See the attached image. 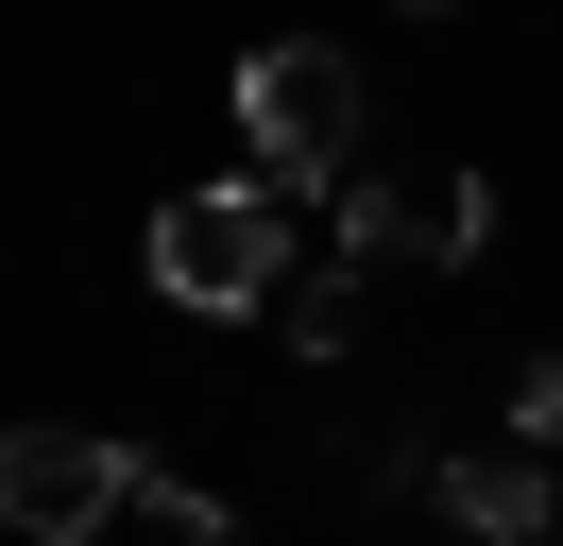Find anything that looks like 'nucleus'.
I'll return each mask as SVG.
<instances>
[{
	"mask_svg": "<svg viewBox=\"0 0 563 546\" xmlns=\"http://www.w3.org/2000/svg\"><path fill=\"white\" fill-rule=\"evenodd\" d=\"M290 205L274 188H188V205H154V291L172 307H206V325H274V291H290Z\"/></svg>",
	"mask_w": 563,
	"mask_h": 546,
	"instance_id": "obj_2",
	"label": "nucleus"
},
{
	"mask_svg": "<svg viewBox=\"0 0 563 546\" xmlns=\"http://www.w3.org/2000/svg\"><path fill=\"white\" fill-rule=\"evenodd\" d=\"M274 341H290V359H342V341H358V273H290V291H274Z\"/></svg>",
	"mask_w": 563,
	"mask_h": 546,
	"instance_id": "obj_6",
	"label": "nucleus"
},
{
	"mask_svg": "<svg viewBox=\"0 0 563 546\" xmlns=\"http://www.w3.org/2000/svg\"><path fill=\"white\" fill-rule=\"evenodd\" d=\"M324 222H342V256H358V273H376V256H410V273H461V256L495 239V188H478V171H393V154H358Z\"/></svg>",
	"mask_w": 563,
	"mask_h": 546,
	"instance_id": "obj_4",
	"label": "nucleus"
},
{
	"mask_svg": "<svg viewBox=\"0 0 563 546\" xmlns=\"http://www.w3.org/2000/svg\"><path fill=\"white\" fill-rule=\"evenodd\" d=\"M427 495H444V529H461V546H547V529H563L547 444H478V461H444Z\"/></svg>",
	"mask_w": 563,
	"mask_h": 546,
	"instance_id": "obj_5",
	"label": "nucleus"
},
{
	"mask_svg": "<svg viewBox=\"0 0 563 546\" xmlns=\"http://www.w3.org/2000/svg\"><path fill=\"white\" fill-rule=\"evenodd\" d=\"M137 461H154V444L35 410V427L0 444V529H18V546H103V529H137Z\"/></svg>",
	"mask_w": 563,
	"mask_h": 546,
	"instance_id": "obj_3",
	"label": "nucleus"
},
{
	"mask_svg": "<svg viewBox=\"0 0 563 546\" xmlns=\"http://www.w3.org/2000/svg\"><path fill=\"white\" fill-rule=\"evenodd\" d=\"M358 136H376V86H358L342 34H256V52H240V154H256L240 188H274V205H342Z\"/></svg>",
	"mask_w": 563,
	"mask_h": 546,
	"instance_id": "obj_1",
	"label": "nucleus"
},
{
	"mask_svg": "<svg viewBox=\"0 0 563 546\" xmlns=\"http://www.w3.org/2000/svg\"><path fill=\"white\" fill-rule=\"evenodd\" d=\"M410 18H444V0H410Z\"/></svg>",
	"mask_w": 563,
	"mask_h": 546,
	"instance_id": "obj_9",
	"label": "nucleus"
},
{
	"mask_svg": "<svg viewBox=\"0 0 563 546\" xmlns=\"http://www.w3.org/2000/svg\"><path fill=\"white\" fill-rule=\"evenodd\" d=\"M512 444H563V341H547V359L512 375Z\"/></svg>",
	"mask_w": 563,
	"mask_h": 546,
	"instance_id": "obj_8",
	"label": "nucleus"
},
{
	"mask_svg": "<svg viewBox=\"0 0 563 546\" xmlns=\"http://www.w3.org/2000/svg\"><path fill=\"white\" fill-rule=\"evenodd\" d=\"M137 546H240V529H222V495H206V478L137 461Z\"/></svg>",
	"mask_w": 563,
	"mask_h": 546,
	"instance_id": "obj_7",
	"label": "nucleus"
}]
</instances>
